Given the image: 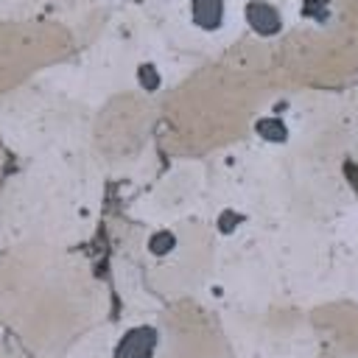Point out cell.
I'll return each instance as SVG.
<instances>
[{
    "instance_id": "cell-4",
    "label": "cell",
    "mask_w": 358,
    "mask_h": 358,
    "mask_svg": "<svg viewBox=\"0 0 358 358\" xmlns=\"http://www.w3.org/2000/svg\"><path fill=\"white\" fill-rule=\"evenodd\" d=\"M252 129H255L257 140H263V143H268V145H285L288 137H291L288 123H285L282 117H277V115H263V117H257Z\"/></svg>"
},
{
    "instance_id": "cell-6",
    "label": "cell",
    "mask_w": 358,
    "mask_h": 358,
    "mask_svg": "<svg viewBox=\"0 0 358 358\" xmlns=\"http://www.w3.org/2000/svg\"><path fill=\"white\" fill-rule=\"evenodd\" d=\"M137 84H140L145 92L159 90V87H162V73H159V67H157L154 62H143V64L137 67Z\"/></svg>"
},
{
    "instance_id": "cell-3",
    "label": "cell",
    "mask_w": 358,
    "mask_h": 358,
    "mask_svg": "<svg viewBox=\"0 0 358 358\" xmlns=\"http://www.w3.org/2000/svg\"><path fill=\"white\" fill-rule=\"evenodd\" d=\"M227 0H187V14L193 28H199L201 34H218L227 22Z\"/></svg>"
},
{
    "instance_id": "cell-2",
    "label": "cell",
    "mask_w": 358,
    "mask_h": 358,
    "mask_svg": "<svg viewBox=\"0 0 358 358\" xmlns=\"http://www.w3.org/2000/svg\"><path fill=\"white\" fill-rule=\"evenodd\" d=\"M243 20H246L249 31L260 39H271L282 31V14L268 0H249L243 6Z\"/></svg>"
},
{
    "instance_id": "cell-7",
    "label": "cell",
    "mask_w": 358,
    "mask_h": 358,
    "mask_svg": "<svg viewBox=\"0 0 358 358\" xmlns=\"http://www.w3.org/2000/svg\"><path fill=\"white\" fill-rule=\"evenodd\" d=\"M241 221H243V215H241V213H235V210H224V213L218 215V229H221L224 235H229Z\"/></svg>"
},
{
    "instance_id": "cell-5",
    "label": "cell",
    "mask_w": 358,
    "mask_h": 358,
    "mask_svg": "<svg viewBox=\"0 0 358 358\" xmlns=\"http://www.w3.org/2000/svg\"><path fill=\"white\" fill-rule=\"evenodd\" d=\"M176 243H179L176 232H171V229H157V232L148 235L145 249H148V255H154V257H168V255L176 249Z\"/></svg>"
},
{
    "instance_id": "cell-1",
    "label": "cell",
    "mask_w": 358,
    "mask_h": 358,
    "mask_svg": "<svg viewBox=\"0 0 358 358\" xmlns=\"http://www.w3.org/2000/svg\"><path fill=\"white\" fill-rule=\"evenodd\" d=\"M157 350H159V330L154 324H134L117 338L112 358H154Z\"/></svg>"
}]
</instances>
